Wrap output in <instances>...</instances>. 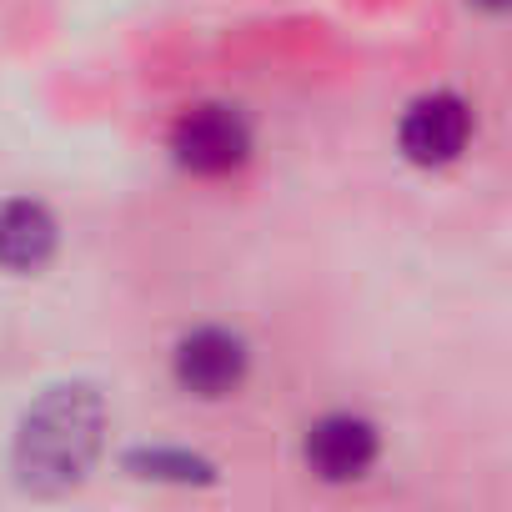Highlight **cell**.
<instances>
[{
  "label": "cell",
  "instance_id": "5b68a950",
  "mask_svg": "<svg viewBox=\"0 0 512 512\" xmlns=\"http://www.w3.org/2000/svg\"><path fill=\"white\" fill-rule=\"evenodd\" d=\"M377 427L367 417H352V412H332L322 417L312 432H307V467L322 477V482H352L362 477L372 462H377Z\"/></svg>",
  "mask_w": 512,
  "mask_h": 512
},
{
  "label": "cell",
  "instance_id": "6da1fadb",
  "mask_svg": "<svg viewBox=\"0 0 512 512\" xmlns=\"http://www.w3.org/2000/svg\"><path fill=\"white\" fill-rule=\"evenodd\" d=\"M106 442V402L96 387H51L16 432V472L36 492H61L91 472Z\"/></svg>",
  "mask_w": 512,
  "mask_h": 512
},
{
  "label": "cell",
  "instance_id": "277c9868",
  "mask_svg": "<svg viewBox=\"0 0 512 512\" xmlns=\"http://www.w3.org/2000/svg\"><path fill=\"white\" fill-rule=\"evenodd\" d=\"M467 136H472V111L452 91H432V96L412 101L407 116H402V126H397L402 156L417 161V166H447V161H457L467 151Z\"/></svg>",
  "mask_w": 512,
  "mask_h": 512
},
{
  "label": "cell",
  "instance_id": "8992f818",
  "mask_svg": "<svg viewBox=\"0 0 512 512\" xmlns=\"http://www.w3.org/2000/svg\"><path fill=\"white\" fill-rule=\"evenodd\" d=\"M56 256V216L41 201H0V267L6 272H41Z\"/></svg>",
  "mask_w": 512,
  "mask_h": 512
},
{
  "label": "cell",
  "instance_id": "7a4b0ae2",
  "mask_svg": "<svg viewBox=\"0 0 512 512\" xmlns=\"http://www.w3.org/2000/svg\"><path fill=\"white\" fill-rule=\"evenodd\" d=\"M171 151L191 176H226L251 156V126L231 106H191L171 131Z\"/></svg>",
  "mask_w": 512,
  "mask_h": 512
},
{
  "label": "cell",
  "instance_id": "3957f363",
  "mask_svg": "<svg viewBox=\"0 0 512 512\" xmlns=\"http://www.w3.org/2000/svg\"><path fill=\"white\" fill-rule=\"evenodd\" d=\"M246 367H251V352L226 327H196L191 337L176 342V357H171V372H176L181 392L206 397V402L231 397L246 382Z\"/></svg>",
  "mask_w": 512,
  "mask_h": 512
},
{
  "label": "cell",
  "instance_id": "ba28073f",
  "mask_svg": "<svg viewBox=\"0 0 512 512\" xmlns=\"http://www.w3.org/2000/svg\"><path fill=\"white\" fill-rule=\"evenodd\" d=\"M472 6H477V11H502L507 0H472Z\"/></svg>",
  "mask_w": 512,
  "mask_h": 512
},
{
  "label": "cell",
  "instance_id": "52a82bcc",
  "mask_svg": "<svg viewBox=\"0 0 512 512\" xmlns=\"http://www.w3.org/2000/svg\"><path fill=\"white\" fill-rule=\"evenodd\" d=\"M131 467H146L141 477H171V482H191V477H211V467L201 457L186 452H136Z\"/></svg>",
  "mask_w": 512,
  "mask_h": 512
}]
</instances>
